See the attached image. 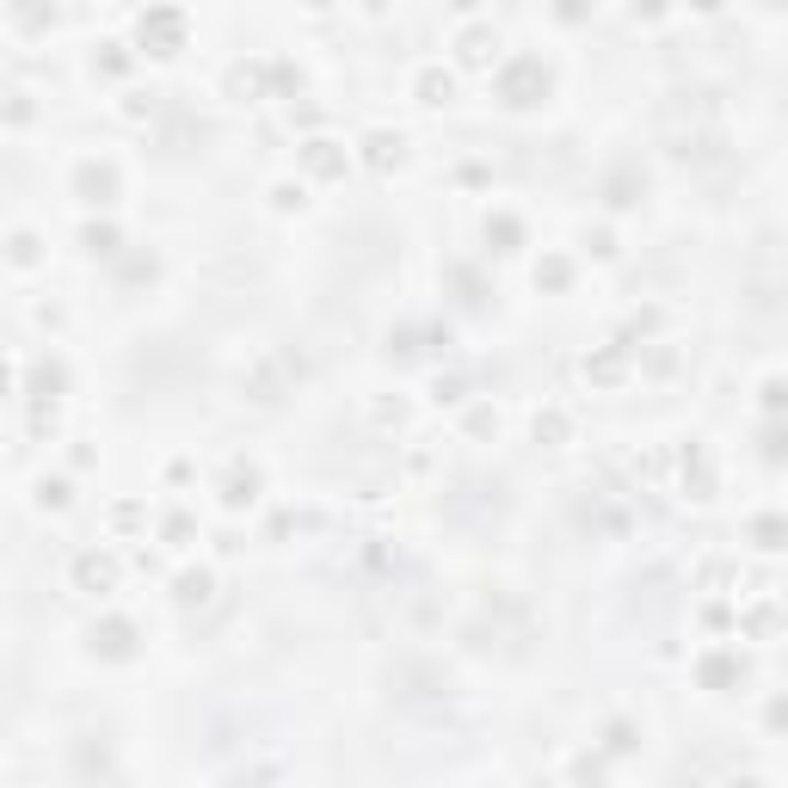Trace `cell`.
Masks as SVG:
<instances>
[{
  "mask_svg": "<svg viewBox=\"0 0 788 788\" xmlns=\"http://www.w3.org/2000/svg\"><path fill=\"white\" fill-rule=\"evenodd\" d=\"M548 93H555V75H548V63L530 56V49H518V56H506V63L493 68V99L506 111H536V106H548Z\"/></svg>",
  "mask_w": 788,
  "mask_h": 788,
  "instance_id": "obj_1",
  "label": "cell"
},
{
  "mask_svg": "<svg viewBox=\"0 0 788 788\" xmlns=\"http://www.w3.org/2000/svg\"><path fill=\"white\" fill-rule=\"evenodd\" d=\"M186 44H191V19H186V7H173V0H155V7L136 19V56L173 63V56H179Z\"/></svg>",
  "mask_w": 788,
  "mask_h": 788,
  "instance_id": "obj_2",
  "label": "cell"
},
{
  "mask_svg": "<svg viewBox=\"0 0 788 788\" xmlns=\"http://www.w3.org/2000/svg\"><path fill=\"white\" fill-rule=\"evenodd\" d=\"M68 191H75L87 210H111V203L124 198V173L118 160H99V155H80L75 173H68Z\"/></svg>",
  "mask_w": 788,
  "mask_h": 788,
  "instance_id": "obj_3",
  "label": "cell"
},
{
  "mask_svg": "<svg viewBox=\"0 0 788 788\" xmlns=\"http://www.w3.org/2000/svg\"><path fill=\"white\" fill-rule=\"evenodd\" d=\"M87 653L106 665H130L142 653V629L130 617H99L93 629H87Z\"/></svg>",
  "mask_w": 788,
  "mask_h": 788,
  "instance_id": "obj_4",
  "label": "cell"
},
{
  "mask_svg": "<svg viewBox=\"0 0 788 788\" xmlns=\"http://www.w3.org/2000/svg\"><path fill=\"white\" fill-rule=\"evenodd\" d=\"M450 49H456V68H487V75H493V68L506 63V56H499V32L487 19H463L456 37H450Z\"/></svg>",
  "mask_w": 788,
  "mask_h": 788,
  "instance_id": "obj_5",
  "label": "cell"
},
{
  "mask_svg": "<svg viewBox=\"0 0 788 788\" xmlns=\"http://www.w3.org/2000/svg\"><path fill=\"white\" fill-rule=\"evenodd\" d=\"M68 579H75V591H87V598H111L118 579H124V567H118V555H106V548H87V555H75Z\"/></svg>",
  "mask_w": 788,
  "mask_h": 788,
  "instance_id": "obj_6",
  "label": "cell"
},
{
  "mask_svg": "<svg viewBox=\"0 0 788 788\" xmlns=\"http://www.w3.org/2000/svg\"><path fill=\"white\" fill-rule=\"evenodd\" d=\"M296 160H302V173H309V179H326V186L352 173V148H345V142H333V136H309Z\"/></svg>",
  "mask_w": 788,
  "mask_h": 788,
  "instance_id": "obj_7",
  "label": "cell"
},
{
  "mask_svg": "<svg viewBox=\"0 0 788 788\" xmlns=\"http://www.w3.org/2000/svg\"><path fill=\"white\" fill-rule=\"evenodd\" d=\"M696 684H702L709 696L740 690V684H745V659H740V647H709L702 659H696Z\"/></svg>",
  "mask_w": 788,
  "mask_h": 788,
  "instance_id": "obj_8",
  "label": "cell"
},
{
  "mask_svg": "<svg viewBox=\"0 0 788 788\" xmlns=\"http://www.w3.org/2000/svg\"><path fill=\"white\" fill-rule=\"evenodd\" d=\"M407 93H413V106L444 111L450 99H456V68H444V63H419L413 80H407Z\"/></svg>",
  "mask_w": 788,
  "mask_h": 788,
  "instance_id": "obj_9",
  "label": "cell"
},
{
  "mask_svg": "<svg viewBox=\"0 0 788 788\" xmlns=\"http://www.w3.org/2000/svg\"><path fill=\"white\" fill-rule=\"evenodd\" d=\"M634 345H598V352H586V382L591 388H622V382H629V376H634Z\"/></svg>",
  "mask_w": 788,
  "mask_h": 788,
  "instance_id": "obj_10",
  "label": "cell"
},
{
  "mask_svg": "<svg viewBox=\"0 0 788 788\" xmlns=\"http://www.w3.org/2000/svg\"><path fill=\"white\" fill-rule=\"evenodd\" d=\"M265 493V475L259 463H234L229 475H222V511H253Z\"/></svg>",
  "mask_w": 788,
  "mask_h": 788,
  "instance_id": "obj_11",
  "label": "cell"
},
{
  "mask_svg": "<svg viewBox=\"0 0 788 788\" xmlns=\"http://www.w3.org/2000/svg\"><path fill=\"white\" fill-rule=\"evenodd\" d=\"M357 148H364V167L370 173H401L407 167V136L401 130H370Z\"/></svg>",
  "mask_w": 788,
  "mask_h": 788,
  "instance_id": "obj_12",
  "label": "cell"
},
{
  "mask_svg": "<svg viewBox=\"0 0 788 788\" xmlns=\"http://www.w3.org/2000/svg\"><path fill=\"white\" fill-rule=\"evenodd\" d=\"M721 493V475L709 468V456H702V444H684V499H696V506H709V499Z\"/></svg>",
  "mask_w": 788,
  "mask_h": 788,
  "instance_id": "obj_13",
  "label": "cell"
},
{
  "mask_svg": "<svg viewBox=\"0 0 788 788\" xmlns=\"http://www.w3.org/2000/svg\"><path fill=\"white\" fill-rule=\"evenodd\" d=\"M271 80H278V63H265V56L259 63H234L229 68V93L253 106V99H271Z\"/></svg>",
  "mask_w": 788,
  "mask_h": 788,
  "instance_id": "obj_14",
  "label": "cell"
},
{
  "mask_svg": "<svg viewBox=\"0 0 788 788\" xmlns=\"http://www.w3.org/2000/svg\"><path fill=\"white\" fill-rule=\"evenodd\" d=\"M745 542L757 555H788V511H757L745 518Z\"/></svg>",
  "mask_w": 788,
  "mask_h": 788,
  "instance_id": "obj_15",
  "label": "cell"
},
{
  "mask_svg": "<svg viewBox=\"0 0 788 788\" xmlns=\"http://www.w3.org/2000/svg\"><path fill=\"white\" fill-rule=\"evenodd\" d=\"M480 241H487V253H518L530 241V229H524V217H511V210H487Z\"/></svg>",
  "mask_w": 788,
  "mask_h": 788,
  "instance_id": "obj_16",
  "label": "cell"
},
{
  "mask_svg": "<svg viewBox=\"0 0 788 788\" xmlns=\"http://www.w3.org/2000/svg\"><path fill=\"white\" fill-rule=\"evenodd\" d=\"M210 591H217V573H210V567H186L179 579H173V603H179V610L210 603Z\"/></svg>",
  "mask_w": 788,
  "mask_h": 788,
  "instance_id": "obj_17",
  "label": "cell"
},
{
  "mask_svg": "<svg viewBox=\"0 0 788 788\" xmlns=\"http://www.w3.org/2000/svg\"><path fill=\"white\" fill-rule=\"evenodd\" d=\"M641 198H647V179H641L634 167H622V173L603 179V203H610V210H634Z\"/></svg>",
  "mask_w": 788,
  "mask_h": 788,
  "instance_id": "obj_18",
  "label": "cell"
},
{
  "mask_svg": "<svg viewBox=\"0 0 788 788\" xmlns=\"http://www.w3.org/2000/svg\"><path fill=\"white\" fill-rule=\"evenodd\" d=\"M7 265H13L19 278L37 271V265H44V234L37 229H13V241H7Z\"/></svg>",
  "mask_w": 788,
  "mask_h": 788,
  "instance_id": "obj_19",
  "label": "cell"
},
{
  "mask_svg": "<svg viewBox=\"0 0 788 788\" xmlns=\"http://www.w3.org/2000/svg\"><path fill=\"white\" fill-rule=\"evenodd\" d=\"M530 437H536L542 450H561V444H573V419L561 413V407H542V413L530 419Z\"/></svg>",
  "mask_w": 788,
  "mask_h": 788,
  "instance_id": "obj_20",
  "label": "cell"
},
{
  "mask_svg": "<svg viewBox=\"0 0 788 788\" xmlns=\"http://www.w3.org/2000/svg\"><path fill=\"white\" fill-rule=\"evenodd\" d=\"M530 278H536V290H548V296H567V290H573V259H567V253H542Z\"/></svg>",
  "mask_w": 788,
  "mask_h": 788,
  "instance_id": "obj_21",
  "label": "cell"
},
{
  "mask_svg": "<svg viewBox=\"0 0 788 788\" xmlns=\"http://www.w3.org/2000/svg\"><path fill=\"white\" fill-rule=\"evenodd\" d=\"M80 253H87V259H118V253H124V234L111 229V222H87V229H80Z\"/></svg>",
  "mask_w": 788,
  "mask_h": 788,
  "instance_id": "obj_22",
  "label": "cell"
},
{
  "mask_svg": "<svg viewBox=\"0 0 788 788\" xmlns=\"http://www.w3.org/2000/svg\"><path fill=\"white\" fill-rule=\"evenodd\" d=\"M265 198H271V210H278V217H302V210H309V186H302V179H271V191H265Z\"/></svg>",
  "mask_w": 788,
  "mask_h": 788,
  "instance_id": "obj_23",
  "label": "cell"
},
{
  "mask_svg": "<svg viewBox=\"0 0 788 788\" xmlns=\"http://www.w3.org/2000/svg\"><path fill=\"white\" fill-rule=\"evenodd\" d=\"M32 506H37V511H68V506H75V487H68V475H37Z\"/></svg>",
  "mask_w": 788,
  "mask_h": 788,
  "instance_id": "obj_24",
  "label": "cell"
},
{
  "mask_svg": "<svg viewBox=\"0 0 788 788\" xmlns=\"http://www.w3.org/2000/svg\"><path fill=\"white\" fill-rule=\"evenodd\" d=\"M603 752H610V757H629V752H641V726H634L629 714H617V721H603Z\"/></svg>",
  "mask_w": 788,
  "mask_h": 788,
  "instance_id": "obj_25",
  "label": "cell"
},
{
  "mask_svg": "<svg viewBox=\"0 0 788 788\" xmlns=\"http://www.w3.org/2000/svg\"><path fill=\"white\" fill-rule=\"evenodd\" d=\"M130 68H136V49H124V44H99V49H93V75L124 80Z\"/></svg>",
  "mask_w": 788,
  "mask_h": 788,
  "instance_id": "obj_26",
  "label": "cell"
},
{
  "mask_svg": "<svg viewBox=\"0 0 788 788\" xmlns=\"http://www.w3.org/2000/svg\"><path fill=\"white\" fill-rule=\"evenodd\" d=\"M548 19H555V25H591V19H598V0H548Z\"/></svg>",
  "mask_w": 788,
  "mask_h": 788,
  "instance_id": "obj_27",
  "label": "cell"
},
{
  "mask_svg": "<svg viewBox=\"0 0 788 788\" xmlns=\"http://www.w3.org/2000/svg\"><path fill=\"white\" fill-rule=\"evenodd\" d=\"M757 407L770 419H783L788 413V376H764V382H757Z\"/></svg>",
  "mask_w": 788,
  "mask_h": 788,
  "instance_id": "obj_28",
  "label": "cell"
},
{
  "mask_svg": "<svg viewBox=\"0 0 788 788\" xmlns=\"http://www.w3.org/2000/svg\"><path fill=\"white\" fill-rule=\"evenodd\" d=\"M13 25H19V32H49V25H56V7H32V0H13Z\"/></svg>",
  "mask_w": 788,
  "mask_h": 788,
  "instance_id": "obj_29",
  "label": "cell"
},
{
  "mask_svg": "<svg viewBox=\"0 0 788 788\" xmlns=\"http://www.w3.org/2000/svg\"><path fill=\"white\" fill-rule=\"evenodd\" d=\"M463 432H468V437H499V407L475 401V407L463 413Z\"/></svg>",
  "mask_w": 788,
  "mask_h": 788,
  "instance_id": "obj_30",
  "label": "cell"
},
{
  "mask_svg": "<svg viewBox=\"0 0 788 788\" xmlns=\"http://www.w3.org/2000/svg\"><path fill=\"white\" fill-rule=\"evenodd\" d=\"M579 247H586L591 259H603V265H610V259L622 253V241H617V229H586V234H579Z\"/></svg>",
  "mask_w": 788,
  "mask_h": 788,
  "instance_id": "obj_31",
  "label": "cell"
},
{
  "mask_svg": "<svg viewBox=\"0 0 788 788\" xmlns=\"http://www.w3.org/2000/svg\"><path fill=\"white\" fill-rule=\"evenodd\" d=\"M672 7H678V0H629V19L634 25H665Z\"/></svg>",
  "mask_w": 788,
  "mask_h": 788,
  "instance_id": "obj_32",
  "label": "cell"
},
{
  "mask_svg": "<svg viewBox=\"0 0 788 788\" xmlns=\"http://www.w3.org/2000/svg\"><path fill=\"white\" fill-rule=\"evenodd\" d=\"M432 401H437V407H463V401H468V382H463V376H437V382H432Z\"/></svg>",
  "mask_w": 788,
  "mask_h": 788,
  "instance_id": "obj_33",
  "label": "cell"
},
{
  "mask_svg": "<svg viewBox=\"0 0 788 788\" xmlns=\"http://www.w3.org/2000/svg\"><path fill=\"white\" fill-rule=\"evenodd\" d=\"M160 536H167V548H186V542H191V536H198V524H191L186 511H173L167 524H160Z\"/></svg>",
  "mask_w": 788,
  "mask_h": 788,
  "instance_id": "obj_34",
  "label": "cell"
},
{
  "mask_svg": "<svg viewBox=\"0 0 788 788\" xmlns=\"http://www.w3.org/2000/svg\"><path fill=\"white\" fill-rule=\"evenodd\" d=\"M764 726H770V733H788V690H776L770 702H764Z\"/></svg>",
  "mask_w": 788,
  "mask_h": 788,
  "instance_id": "obj_35",
  "label": "cell"
},
{
  "mask_svg": "<svg viewBox=\"0 0 788 788\" xmlns=\"http://www.w3.org/2000/svg\"><path fill=\"white\" fill-rule=\"evenodd\" d=\"M740 629L745 634H770L776 629V610H770V603H757V610H745V617H740Z\"/></svg>",
  "mask_w": 788,
  "mask_h": 788,
  "instance_id": "obj_36",
  "label": "cell"
},
{
  "mask_svg": "<svg viewBox=\"0 0 788 788\" xmlns=\"http://www.w3.org/2000/svg\"><path fill=\"white\" fill-rule=\"evenodd\" d=\"M376 425H382V432H388V425H395V432H401V425H407V401H376Z\"/></svg>",
  "mask_w": 788,
  "mask_h": 788,
  "instance_id": "obj_37",
  "label": "cell"
},
{
  "mask_svg": "<svg viewBox=\"0 0 788 788\" xmlns=\"http://www.w3.org/2000/svg\"><path fill=\"white\" fill-rule=\"evenodd\" d=\"M130 118V124H142V118H148V111H155V93H124V106H118Z\"/></svg>",
  "mask_w": 788,
  "mask_h": 788,
  "instance_id": "obj_38",
  "label": "cell"
},
{
  "mask_svg": "<svg viewBox=\"0 0 788 788\" xmlns=\"http://www.w3.org/2000/svg\"><path fill=\"white\" fill-rule=\"evenodd\" d=\"M7 124H13V130L32 124V93H13V111H7Z\"/></svg>",
  "mask_w": 788,
  "mask_h": 788,
  "instance_id": "obj_39",
  "label": "cell"
},
{
  "mask_svg": "<svg viewBox=\"0 0 788 788\" xmlns=\"http://www.w3.org/2000/svg\"><path fill=\"white\" fill-rule=\"evenodd\" d=\"M764 456H770V463H783V456H788V432H783V425L764 432Z\"/></svg>",
  "mask_w": 788,
  "mask_h": 788,
  "instance_id": "obj_40",
  "label": "cell"
},
{
  "mask_svg": "<svg viewBox=\"0 0 788 788\" xmlns=\"http://www.w3.org/2000/svg\"><path fill=\"white\" fill-rule=\"evenodd\" d=\"M567 776H603V757H573Z\"/></svg>",
  "mask_w": 788,
  "mask_h": 788,
  "instance_id": "obj_41",
  "label": "cell"
},
{
  "mask_svg": "<svg viewBox=\"0 0 788 788\" xmlns=\"http://www.w3.org/2000/svg\"><path fill=\"white\" fill-rule=\"evenodd\" d=\"M684 7H690V13H721L726 0H684Z\"/></svg>",
  "mask_w": 788,
  "mask_h": 788,
  "instance_id": "obj_42",
  "label": "cell"
},
{
  "mask_svg": "<svg viewBox=\"0 0 788 788\" xmlns=\"http://www.w3.org/2000/svg\"><path fill=\"white\" fill-rule=\"evenodd\" d=\"M357 7H364V13H388V7H395V0H357Z\"/></svg>",
  "mask_w": 788,
  "mask_h": 788,
  "instance_id": "obj_43",
  "label": "cell"
},
{
  "mask_svg": "<svg viewBox=\"0 0 788 788\" xmlns=\"http://www.w3.org/2000/svg\"><path fill=\"white\" fill-rule=\"evenodd\" d=\"M450 7H456V13H468V19H475V7H480V0H450Z\"/></svg>",
  "mask_w": 788,
  "mask_h": 788,
  "instance_id": "obj_44",
  "label": "cell"
},
{
  "mask_svg": "<svg viewBox=\"0 0 788 788\" xmlns=\"http://www.w3.org/2000/svg\"><path fill=\"white\" fill-rule=\"evenodd\" d=\"M302 7H309V13H326V7H333V0H302Z\"/></svg>",
  "mask_w": 788,
  "mask_h": 788,
  "instance_id": "obj_45",
  "label": "cell"
},
{
  "mask_svg": "<svg viewBox=\"0 0 788 788\" xmlns=\"http://www.w3.org/2000/svg\"><path fill=\"white\" fill-rule=\"evenodd\" d=\"M770 7H788V0H770Z\"/></svg>",
  "mask_w": 788,
  "mask_h": 788,
  "instance_id": "obj_46",
  "label": "cell"
}]
</instances>
